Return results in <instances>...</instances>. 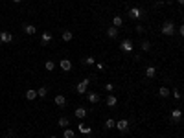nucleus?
Returning <instances> with one entry per match:
<instances>
[{
	"label": "nucleus",
	"instance_id": "nucleus-12",
	"mask_svg": "<svg viewBox=\"0 0 184 138\" xmlns=\"http://www.w3.org/2000/svg\"><path fill=\"white\" fill-rule=\"evenodd\" d=\"M169 94H171V90H169L168 87H160V88H158V96H160V98H169Z\"/></svg>",
	"mask_w": 184,
	"mask_h": 138
},
{
	"label": "nucleus",
	"instance_id": "nucleus-6",
	"mask_svg": "<svg viewBox=\"0 0 184 138\" xmlns=\"http://www.w3.org/2000/svg\"><path fill=\"white\" fill-rule=\"evenodd\" d=\"M59 66H61V70H63V72H70V70H72V63H70V59H61Z\"/></svg>",
	"mask_w": 184,
	"mask_h": 138
},
{
	"label": "nucleus",
	"instance_id": "nucleus-14",
	"mask_svg": "<svg viewBox=\"0 0 184 138\" xmlns=\"http://www.w3.org/2000/svg\"><path fill=\"white\" fill-rule=\"evenodd\" d=\"M26 100H28V101H33V100H37V90H33V88H28V90H26Z\"/></svg>",
	"mask_w": 184,
	"mask_h": 138
},
{
	"label": "nucleus",
	"instance_id": "nucleus-16",
	"mask_svg": "<svg viewBox=\"0 0 184 138\" xmlns=\"http://www.w3.org/2000/svg\"><path fill=\"white\" fill-rule=\"evenodd\" d=\"M155 76H156V68H155V66H147V68H146V77L153 79Z\"/></svg>",
	"mask_w": 184,
	"mask_h": 138
},
{
	"label": "nucleus",
	"instance_id": "nucleus-30",
	"mask_svg": "<svg viewBox=\"0 0 184 138\" xmlns=\"http://www.w3.org/2000/svg\"><path fill=\"white\" fill-rule=\"evenodd\" d=\"M134 30H136V33H144V26H140V24H138Z\"/></svg>",
	"mask_w": 184,
	"mask_h": 138
},
{
	"label": "nucleus",
	"instance_id": "nucleus-7",
	"mask_svg": "<svg viewBox=\"0 0 184 138\" xmlns=\"http://www.w3.org/2000/svg\"><path fill=\"white\" fill-rule=\"evenodd\" d=\"M120 48H122V52H133V41H129V39H125V41H122V44H120Z\"/></svg>",
	"mask_w": 184,
	"mask_h": 138
},
{
	"label": "nucleus",
	"instance_id": "nucleus-18",
	"mask_svg": "<svg viewBox=\"0 0 184 138\" xmlns=\"http://www.w3.org/2000/svg\"><path fill=\"white\" fill-rule=\"evenodd\" d=\"M87 100H88L90 103H98V101H100V96H98V92H88Z\"/></svg>",
	"mask_w": 184,
	"mask_h": 138
},
{
	"label": "nucleus",
	"instance_id": "nucleus-34",
	"mask_svg": "<svg viewBox=\"0 0 184 138\" xmlns=\"http://www.w3.org/2000/svg\"><path fill=\"white\" fill-rule=\"evenodd\" d=\"M50 138H57V136H50Z\"/></svg>",
	"mask_w": 184,
	"mask_h": 138
},
{
	"label": "nucleus",
	"instance_id": "nucleus-1",
	"mask_svg": "<svg viewBox=\"0 0 184 138\" xmlns=\"http://www.w3.org/2000/svg\"><path fill=\"white\" fill-rule=\"evenodd\" d=\"M162 33L168 35V37H171V35L175 33V24H173L171 20H166L164 24H162Z\"/></svg>",
	"mask_w": 184,
	"mask_h": 138
},
{
	"label": "nucleus",
	"instance_id": "nucleus-22",
	"mask_svg": "<svg viewBox=\"0 0 184 138\" xmlns=\"http://www.w3.org/2000/svg\"><path fill=\"white\" fill-rule=\"evenodd\" d=\"M77 129H79V133H81V134H90V133H92V129H90V127H87L85 123H79V127H77Z\"/></svg>",
	"mask_w": 184,
	"mask_h": 138
},
{
	"label": "nucleus",
	"instance_id": "nucleus-9",
	"mask_svg": "<svg viewBox=\"0 0 184 138\" xmlns=\"http://www.w3.org/2000/svg\"><path fill=\"white\" fill-rule=\"evenodd\" d=\"M180 118H182V112H180V109H173L171 110V122H180Z\"/></svg>",
	"mask_w": 184,
	"mask_h": 138
},
{
	"label": "nucleus",
	"instance_id": "nucleus-4",
	"mask_svg": "<svg viewBox=\"0 0 184 138\" xmlns=\"http://www.w3.org/2000/svg\"><path fill=\"white\" fill-rule=\"evenodd\" d=\"M87 88H88V79H83V81H79L76 85V92H77V94H85Z\"/></svg>",
	"mask_w": 184,
	"mask_h": 138
},
{
	"label": "nucleus",
	"instance_id": "nucleus-13",
	"mask_svg": "<svg viewBox=\"0 0 184 138\" xmlns=\"http://www.w3.org/2000/svg\"><path fill=\"white\" fill-rule=\"evenodd\" d=\"M50 41H52V35H50L48 31H44V33L41 35V44H42V46H46V44H50Z\"/></svg>",
	"mask_w": 184,
	"mask_h": 138
},
{
	"label": "nucleus",
	"instance_id": "nucleus-26",
	"mask_svg": "<svg viewBox=\"0 0 184 138\" xmlns=\"http://www.w3.org/2000/svg\"><path fill=\"white\" fill-rule=\"evenodd\" d=\"M44 68H46V70H50V72H52L54 68H55V63H54V61H46V63H44Z\"/></svg>",
	"mask_w": 184,
	"mask_h": 138
},
{
	"label": "nucleus",
	"instance_id": "nucleus-2",
	"mask_svg": "<svg viewBox=\"0 0 184 138\" xmlns=\"http://www.w3.org/2000/svg\"><path fill=\"white\" fill-rule=\"evenodd\" d=\"M127 15H129L131 18H142V17H144V9H140V8H129Z\"/></svg>",
	"mask_w": 184,
	"mask_h": 138
},
{
	"label": "nucleus",
	"instance_id": "nucleus-28",
	"mask_svg": "<svg viewBox=\"0 0 184 138\" xmlns=\"http://www.w3.org/2000/svg\"><path fill=\"white\" fill-rule=\"evenodd\" d=\"M83 64H94V57H87V59H83Z\"/></svg>",
	"mask_w": 184,
	"mask_h": 138
},
{
	"label": "nucleus",
	"instance_id": "nucleus-10",
	"mask_svg": "<svg viewBox=\"0 0 184 138\" xmlns=\"http://www.w3.org/2000/svg\"><path fill=\"white\" fill-rule=\"evenodd\" d=\"M22 28H24V33H26V35H35V33H37V28H35L33 24H24Z\"/></svg>",
	"mask_w": 184,
	"mask_h": 138
},
{
	"label": "nucleus",
	"instance_id": "nucleus-17",
	"mask_svg": "<svg viewBox=\"0 0 184 138\" xmlns=\"http://www.w3.org/2000/svg\"><path fill=\"white\" fill-rule=\"evenodd\" d=\"M55 105H57V107H64V105H66V98H64L63 94H57V96H55Z\"/></svg>",
	"mask_w": 184,
	"mask_h": 138
},
{
	"label": "nucleus",
	"instance_id": "nucleus-23",
	"mask_svg": "<svg viewBox=\"0 0 184 138\" xmlns=\"http://www.w3.org/2000/svg\"><path fill=\"white\" fill-rule=\"evenodd\" d=\"M46 94H48V87H41L37 90V98H46Z\"/></svg>",
	"mask_w": 184,
	"mask_h": 138
},
{
	"label": "nucleus",
	"instance_id": "nucleus-24",
	"mask_svg": "<svg viewBox=\"0 0 184 138\" xmlns=\"http://www.w3.org/2000/svg\"><path fill=\"white\" fill-rule=\"evenodd\" d=\"M63 138H76V133L72 129H64L63 131Z\"/></svg>",
	"mask_w": 184,
	"mask_h": 138
},
{
	"label": "nucleus",
	"instance_id": "nucleus-19",
	"mask_svg": "<svg viewBox=\"0 0 184 138\" xmlns=\"http://www.w3.org/2000/svg\"><path fill=\"white\" fill-rule=\"evenodd\" d=\"M122 24H123V18H122L120 15H116V17L112 18V26H114V28H120Z\"/></svg>",
	"mask_w": 184,
	"mask_h": 138
},
{
	"label": "nucleus",
	"instance_id": "nucleus-21",
	"mask_svg": "<svg viewBox=\"0 0 184 138\" xmlns=\"http://www.w3.org/2000/svg\"><path fill=\"white\" fill-rule=\"evenodd\" d=\"M57 123H59V127H63V129H66L68 125H70V120H68L66 116H63V118H59V122H57Z\"/></svg>",
	"mask_w": 184,
	"mask_h": 138
},
{
	"label": "nucleus",
	"instance_id": "nucleus-3",
	"mask_svg": "<svg viewBox=\"0 0 184 138\" xmlns=\"http://www.w3.org/2000/svg\"><path fill=\"white\" fill-rule=\"evenodd\" d=\"M8 42H13V35L6 30L0 31V44H8Z\"/></svg>",
	"mask_w": 184,
	"mask_h": 138
},
{
	"label": "nucleus",
	"instance_id": "nucleus-33",
	"mask_svg": "<svg viewBox=\"0 0 184 138\" xmlns=\"http://www.w3.org/2000/svg\"><path fill=\"white\" fill-rule=\"evenodd\" d=\"M177 2H179V4H184V0H177Z\"/></svg>",
	"mask_w": 184,
	"mask_h": 138
},
{
	"label": "nucleus",
	"instance_id": "nucleus-8",
	"mask_svg": "<svg viewBox=\"0 0 184 138\" xmlns=\"http://www.w3.org/2000/svg\"><path fill=\"white\" fill-rule=\"evenodd\" d=\"M74 114H76V118H79V120H83V118H87V116H88V110H87L85 107H77Z\"/></svg>",
	"mask_w": 184,
	"mask_h": 138
},
{
	"label": "nucleus",
	"instance_id": "nucleus-29",
	"mask_svg": "<svg viewBox=\"0 0 184 138\" xmlns=\"http://www.w3.org/2000/svg\"><path fill=\"white\" fill-rule=\"evenodd\" d=\"M105 90H107V92H112V90H114V85H112V83H107V85H105Z\"/></svg>",
	"mask_w": 184,
	"mask_h": 138
},
{
	"label": "nucleus",
	"instance_id": "nucleus-27",
	"mask_svg": "<svg viewBox=\"0 0 184 138\" xmlns=\"http://www.w3.org/2000/svg\"><path fill=\"white\" fill-rule=\"evenodd\" d=\"M114 125H116V122H114L112 118H109V120L105 122V129H114Z\"/></svg>",
	"mask_w": 184,
	"mask_h": 138
},
{
	"label": "nucleus",
	"instance_id": "nucleus-5",
	"mask_svg": "<svg viewBox=\"0 0 184 138\" xmlns=\"http://www.w3.org/2000/svg\"><path fill=\"white\" fill-rule=\"evenodd\" d=\"M114 127H116L120 133H127L129 131V122L127 120H120V122H116V125H114Z\"/></svg>",
	"mask_w": 184,
	"mask_h": 138
},
{
	"label": "nucleus",
	"instance_id": "nucleus-20",
	"mask_svg": "<svg viewBox=\"0 0 184 138\" xmlns=\"http://www.w3.org/2000/svg\"><path fill=\"white\" fill-rule=\"evenodd\" d=\"M105 103H107L109 107H116V103H118V100H116V98H114V96L110 94V96H107V100H105Z\"/></svg>",
	"mask_w": 184,
	"mask_h": 138
},
{
	"label": "nucleus",
	"instance_id": "nucleus-15",
	"mask_svg": "<svg viewBox=\"0 0 184 138\" xmlns=\"http://www.w3.org/2000/svg\"><path fill=\"white\" fill-rule=\"evenodd\" d=\"M61 39H63L64 42H70V41L74 39V35H72V31H70V30H64V31H63V35H61Z\"/></svg>",
	"mask_w": 184,
	"mask_h": 138
},
{
	"label": "nucleus",
	"instance_id": "nucleus-25",
	"mask_svg": "<svg viewBox=\"0 0 184 138\" xmlns=\"http://www.w3.org/2000/svg\"><path fill=\"white\" fill-rule=\"evenodd\" d=\"M140 46H142V52H149V50H151V42H149V41H142Z\"/></svg>",
	"mask_w": 184,
	"mask_h": 138
},
{
	"label": "nucleus",
	"instance_id": "nucleus-11",
	"mask_svg": "<svg viewBox=\"0 0 184 138\" xmlns=\"http://www.w3.org/2000/svg\"><path fill=\"white\" fill-rule=\"evenodd\" d=\"M107 37H109V39H116V37H118V28L109 26V28H107Z\"/></svg>",
	"mask_w": 184,
	"mask_h": 138
},
{
	"label": "nucleus",
	"instance_id": "nucleus-32",
	"mask_svg": "<svg viewBox=\"0 0 184 138\" xmlns=\"http://www.w3.org/2000/svg\"><path fill=\"white\" fill-rule=\"evenodd\" d=\"M13 2H15V4H20V2H22V0H13Z\"/></svg>",
	"mask_w": 184,
	"mask_h": 138
},
{
	"label": "nucleus",
	"instance_id": "nucleus-31",
	"mask_svg": "<svg viewBox=\"0 0 184 138\" xmlns=\"http://www.w3.org/2000/svg\"><path fill=\"white\" fill-rule=\"evenodd\" d=\"M173 96H175L177 100H180V92H179V90H175V92H173Z\"/></svg>",
	"mask_w": 184,
	"mask_h": 138
}]
</instances>
